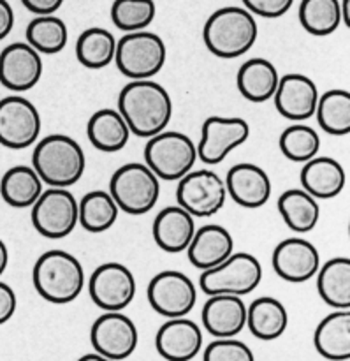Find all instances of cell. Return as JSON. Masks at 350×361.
<instances>
[{"mask_svg":"<svg viewBox=\"0 0 350 361\" xmlns=\"http://www.w3.org/2000/svg\"><path fill=\"white\" fill-rule=\"evenodd\" d=\"M118 109L132 136L151 137L164 130L173 118V99L161 83L130 80L118 95Z\"/></svg>","mask_w":350,"mask_h":361,"instance_id":"6da1fadb","label":"cell"},{"mask_svg":"<svg viewBox=\"0 0 350 361\" xmlns=\"http://www.w3.org/2000/svg\"><path fill=\"white\" fill-rule=\"evenodd\" d=\"M259 35L257 20L246 7H220L204 23L208 51L224 60L238 59L254 48Z\"/></svg>","mask_w":350,"mask_h":361,"instance_id":"7a4b0ae2","label":"cell"},{"mask_svg":"<svg viewBox=\"0 0 350 361\" xmlns=\"http://www.w3.org/2000/svg\"><path fill=\"white\" fill-rule=\"evenodd\" d=\"M32 282L42 300L53 305H67L83 293L87 275L76 256L55 249L41 254L35 261Z\"/></svg>","mask_w":350,"mask_h":361,"instance_id":"3957f363","label":"cell"},{"mask_svg":"<svg viewBox=\"0 0 350 361\" xmlns=\"http://www.w3.org/2000/svg\"><path fill=\"white\" fill-rule=\"evenodd\" d=\"M32 168L46 185L69 189L83 176L87 157L74 137L67 134H49L35 145Z\"/></svg>","mask_w":350,"mask_h":361,"instance_id":"277c9868","label":"cell"},{"mask_svg":"<svg viewBox=\"0 0 350 361\" xmlns=\"http://www.w3.org/2000/svg\"><path fill=\"white\" fill-rule=\"evenodd\" d=\"M109 194L122 212L129 215H144L157 207L161 178L143 162H129L113 173Z\"/></svg>","mask_w":350,"mask_h":361,"instance_id":"5b68a950","label":"cell"},{"mask_svg":"<svg viewBox=\"0 0 350 361\" xmlns=\"http://www.w3.org/2000/svg\"><path fill=\"white\" fill-rule=\"evenodd\" d=\"M168 59L161 35L144 30L125 32L116 41L115 60L120 73L129 80H150L157 76Z\"/></svg>","mask_w":350,"mask_h":361,"instance_id":"8992f818","label":"cell"},{"mask_svg":"<svg viewBox=\"0 0 350 361\" xmlns=\"http://www.w3.org/2000/svg\"><path fill=\"white\" fill-rule=\"evenodd\" d=\"M263 281V264L254 254L232 252L217 267L204 270L199 288L204 295L246 296L256 291Z\"/></svg>","mask_w":350,"mask_h":361,"instance_id":"52a82bcc","label":"cell"},{"mask_svg":"<svg viewBox=\"0 0 350 361\" xmlns=\"http://www.w3.org/2000/svg\"><path fill=\"white\" fill-rule=\"evenodd\" d=\"M197 147L187 134L178 130H161L148 137L144 147V164L161 180H180L194 169Z\"/></svg>","mask_w":350,"mask_h":361,"instance_id":"ba28073f","label":"cell"},{"mask_svg":"<svg viewBox=\"0 0 350 361\" xmlns=\"http://www.w3.org/2000/svg\"><path fill=\"white\" fill-rule=\"evenodd\" d=\"M32 226L41 236L60 240L77 226V200L65 187H49L32 204Z\"/></svg>","mask_w":350,"mask_h":361,"instance_id":"9c48e42d","label":"cell"},{"mask_svg":"<svg viewBox=\"0 0 350 361\" xmlns=\"http://www.w3.org/2000/svg\"><path fill=\"white\" fill-rule=\"evenodd\" d=\"M176 201L194 219H210L224 208L227 189L224 178L211 169H190L178 180Z\"/></svg>","mask_w":350,"mask_h":361,"instance_id":"30bf717a","label":"cell"},{"mask_svg":"<svg viewBox=\"0 0 350 361\" xmlns=\"http://www.w3.org/2000/svg\"><path fill=\"white\" fill-rule=\"evenodd\" d=\"M41 113L23 95L0 99V145L9 150H25L41 136Z\"/></svg>","mask_w":350,"mask_h":361,"instance_id":"8fae6325","label":"cell"},{"mask_svg":"<svg viewBox=\"0 0 350 361\" xmlns=\"http://www.w3.org/2000/svg\"><path fill=\"white\" fill-rule=\"evenodd\" d=\"M146 296L150 307L158 316L171 319L192 312L197 303V288L182 271L164 270L151 279Z\"/></svg>","mask_w":350,"mask_h":361,"instance_id":"7c38bea8","label":"cell"},{"mask_svg":"<svg viewBox=\"0 0 350 361\" xmlns=\"http://www.w3.org/2000/svg\"><path fill=\"white\" fill-rule=\"evenodd\" d=\"M136 277L122 263L101 264L88 279V295L104 312L127 309L136 298Z\"/></svg>","mask_w":350,"mask_h":361,"instance_id":"4fadbf2b","label":"cell"},{"mask_svg":"<svg viewBox=\"0 0 350 361\" xmlns=\"http://www.w3.org/2000/svg\"><path fill=\"white\" fill-rule=\"evenodd\" d=\"M250 136V126L239 116H208L201 129L197 159L208 166L220 164Z\"/></svg>","mask_w":350,"mask_h":361,"instance_id":"5bb4252c","label":"cell"},{"mask_svg":"<svg viewBox=\"0 0 350 361\" xmlns=\"http://www.w3.org/2000/svg\"><path fill=\"white\" fill-rule=\"evenodd\" d=\"M94 351L101 353L108 361L127 360L137 348L139 335L134 321L122 310L104 312L94 321L90 330Z\"/></svg>","mask_w":350,"mask_h":361,"instance_id":"9a60e30c","label":"cell"},{"mask_svg":"<svg viewBox=\"0 0 350 361\" xmlns=\"http://www.w3.org/2000/svg\"><path fill=\"white\" fill-rule=\"evenodd\" d=\"M42 71V55L28 42H13L0 51V83L14 94L32 90Z\"/></svg>","mask_w":350,"mask_h":361,"instance_id":"2e32d148","label":"cell"},{"mask_svg":"<svg viewBox=\"0 0 350 361\" xmlns=\"http://www.w3.org/2000/svg\"><path fill=\"white\" fill-rule=\"evenodd\" d=\"M273 270L282 281L303 284L313 279L320 267V254L312 242L299 236L285 238L275 247L271 257Z\"/></svg>","mask_w":350,"mask_h":361,"instance_id":"e0dca14e","label":"cell"},{"mask_svg":"<svg viewBox=\"0 0 350 361\" xmlns=\"http://www.w3.org/2000/svg\"><path fill=\"white\" fill-rule=\"evenodd\" d=\"M273 101L277 111L285 120L306 122L315 115L319 90L312 78L299 73H291L280 78Z\"/></svg>","mask_w":350,"mask_h":361,"instance_id":"ac0fdd59","label":"cell"},{"mask_svg":"<svg viewBox=\"0 0 350 361\" xmlns=\"http://www.w3.org/2000/svg\"><path fill=\"white\" fill-rule=\"evenodd\" d=\"M203 331L192 319L171 317L158 328L155 335V349L164 360L190 361L196 358L203 348Z\"/></svg>","mask_w":350,"mask_h":361,"instance_id":"d6986e66","label":"cell"},{"mask_svg":"<svg viewBox=\"0 0 350 361\" xmlns=\"http://www.w3.org/2000/svg\"><path fill=\"white\" fill-rule=\"evenodd\" d=\"M224 182L227 196L238 207L249 208V210L264 207L270 201L271 190H273L270 175L261 166L252 164V162L232 166Z\"/></svg>","mask_w":350,"mask_h":361,"instance_id":"ffe728a7","label":"cell"},{"mask_svg":"<svg viewBox=\"0 0 350 361\" xmlns=\"http://www.w3.org/2000/svg\"><path fill=\"white\" fill-rule=\"evenodd\" d=\"M201 321L215 338L236 337L246 328V305L242 296L211 295L204 303Z\"/></svg>","mask_w":350,"mask_h":361,"instance_id":"44dd1931","label":"cell"},{"mask_svg":"<svg viewBox=\"0 0 350 361\" xmlns=\"http://www.w3.org/2000/svg\"><path fill=\"white\" fill-rule=\"evenodd\" d=\"M232 252H235V240L229 229L220 224H206L196 229L187 247L190 264L201 271L217 267Z\"/></svg>","mask_w":350,"mask_h":361,"instance_id":"7402d4cb","label":"cell"},{"mask_svg":"<svg viewBox=\"0 0 350 361\" xmlns=\"http://www.w3.org/2000/svg\"><path fill=\"white\" fill-rule=\"evenodd\" d=\"M299 182L301 189L315 200H333L344 192L347 173L337 159L315 155L303 164Z\"/></svg>","mask_w":350,"mask_h":361,"instance_id":"603a6c76","label":"cell"},{"mask_svg":"<svg viewBox=\"0 0 350 361\" xmlns=\"http://www.w3.org/2000/svg\"><path fill=\"white\" fill-rule=\"evenodd\" d=\"M196 229V221L192 215L185 208L176 204L158 212L154 221L151 235L158 249L169 254H178L187 250Z\"/></svg>","mask_w":350,"mask_h":361,"instance_id":"cb8c5ba5","label":"cell"},{"mask_svg":"<svg viewBox=\"0 0 350 361\" xmlns=\"http://www.w3.org/2000/svg\"><path fill=\"white\" fill-rule=\"evenodd\" d=\"M278 81H280V74L275 63L261 56L246 60L236 74V87L239 94L246 101L256 102V104H263L273 99Z\"/></svg>","mask_w":350,"mask_h":361,"instance_id":"d4e9b609","label":"cell"},{"mask_svg":"<svg viewBox=\"0 0 350 361\" xmlns=\"http://www.w3.org/2000/svg\"><path fill=\"white\" fill-rule=\"evenodd\" d=\"M313 345L323 358L347 361L350 358V309H335L324 317L313 334Z\"/></svg>","mask_w":350,"mask_h":361,"instance_id":"484cf974","label":"cell"},{"mask_svg":"<svg viewBox=\"0 0 350 361\" xmlns=\"http://www.w3.org/2000/svg\"><path fill=\"white\" fill-rule=\"evenodd\" d=\"M289 312L280 300L261 296L246 305V328L256 338L271 342L287 331Z\"/></svg>","mask_w":350,"mask_h":361,"instance_id":"4316f807","label":"cell"},{"mask_svg":"<svg viewBox=\"0 0 350 361\" xmlns=\"http://www.w3.org/2000/svg\"><path fill=\"white\" fill-rule=\"evenodd\" d=\"M87 136L94 148L106 154H113L127 147L132 133L118 109L102 108L88 120Z\"/></svg>","mask_w":350,"mask_h":361,"instance_id":"83f0119b","label":"cell"},{"mask_svg":"<svg viewBox=\"0 0 350 361\" xmlns=\"http://www.w3.org/2000/svg\"><path fill=\"white\" fill-rule=\"evenodd\" d=\"M278 214L291 231L305 235L315 229L320 219V207L305 189H289L278 197Z\"/></svg>","mask_w":350,"mask_h":361,"instance_id":"f1b7e54d","label":"cell"},{"mask_svg":"<svg viewBox=\"0 0 350 361\" xmlns=\"http://www.w3.org/2000/svg\"><path fill=\"white\" fill-rule=\"evenodd\" d=\"M44 190V182L32 166H13L0 180V196L13 208H30Z\"/></svg>","mask_w":350,"mask_h":361,"instance_id":"f546056e","label":"cell"},{"mask_svg":"<svg viewBox=\"0 0 350 361\" xmlns=\"http://www.w3.org/2000/svg\"><path fill=\"white\" fill-rule=\"evenodd\" d=\"M317 291L333 309H350V259L333 257L317 271Z\"/></svg>","mask_w":350,"mask_h":361,"instance_id":"4dcf8cb0","label":"cell"},{"mask_svg":"<svg viewBox=\"0 0 350 361\" xmlns=\"http://www.w3.org/2000/svg\"><path fill=\"white\" fill-rule=\"evenodd\" d=\"M120 208L109 190H92L77 201V224L92 235H99L118 221Z\"/></svg>","mask_w":350,"mask_h":361,"instance_id":"1f68e13d","label":"cell"},{"mask_svg":"<svg viewBox=\"0 0 350 361\" xmlns=\"http://www.w3.org/2000/svg\"><path fill=\"white\" fill-rule=\"evenodd\" d=\"M116 37L102 27H90L83 30L76 42L77 62L87 69H104L115 60Z\"/></svg>","mask_w":350,"mask_h":361,"instance_id":"d6a6232c","label":"cell"},{"mask_svg":"<svg viewBox=\"0 0 350 361\" xmlns=\"http://www.w3.org/2000/svg\"><path fill=\"white\" fill-rule=\"evenodd\" d=\"M320 129L330 136H347L350 133V94L349 90L333 88L319 95L315 108Z\"/></svg>","mask_w":350,"mask_h":361,"instance_id":"836d02e7","label":"cell"},{"mask_svg":"<svg viewBox=\"0 0 350 361\" xmlns=\"http://www.w3.org/2000/svg\"><path fill=\"white\" fill-rule=\"evenodd\" d=\"M27 42L41 55H55L67 46L69 28L65 21L55 14H41L28 23L25 32Z\"/></svg>","mask_w":350,"mask_h":361,"instance_id":"e575fe53","label":"cell"},{"mask_svg":"<svg viewBox=\"0 0 350 361\" xmlns=\"http://www.w3.org/2000/svg\"><path fill=\"white\" fill-rule=\"evenodd\" d=\"M299 23L315 37H327L342 25L340 0H301Z\"/></svg>","mask_w":350,"mask_h":361,"instance_id":"d590c367","label":"cell"},{"mask_svg":"<svg viewBox=\"0 0 350 361\" xmlns=\"http://www.w3.org/2000/svg\"><path fill=\"white\" fill-rule=\"evenodd\" d=\"M280 152L285 159L298 164H305L306 161L315 157L320 150V136L313 127L303 122H294L285 127L278 140Z\"/></svg>","mask_w":350,"mask_h":361,"instance_id":"8d00e7d4","label":"cell"},{"mask_svg":"<svg viewBox=\"0 0 350 361\" xmlns=\"http://www.w3.org/2000/svg\"><path fill=\"white\" fill-rule=\"evenodd\" d=\"M157 14L154 0H115L111 21L122 32H137L150 27Z\"/></svg>","mask_w":350,"mask_h":361,"instance_id":"74e56055","label":"cell"},{"mask_svg":"<svg viewBox=\"0 0 350 361\" xmlns=\"http://www.w3.org/2000/svg\"><path fill=\"white\" fill-rule=\"evenodd\" d=\"M204 361H254V353L236 337H218L204 349Z\"/></svg>","mask_w":350,"mask_h":361,"instance_id":"f35d334b","label":"cell"},{"mask_svg":"<svg viewBox=\"0 0 350 361\" xmlns=\"http://www.w3.org/2000/svg\"><path fill=\"white\" fill-rule=\"evenodd\" d=\"M292 4H294V0H243V6L254 16L268 18V20L284 16L285 13H289Z\"/></svg>","mask_w":350,"mask_h":361,"instance_id":"ab89813d","label":"cell"},{"mask_svg":"<svg viewBox=\"0 0 350 361\" xmlns=\"http://www.w3.org/2000/svg\"><path fill=\"white\" fill-rule=\"evenodd\" d=\"M18 309V298L9 284L0 281V326L13 319Z\"/></svg>","mask_w":350,"mask_h":361,"instance_id":"60d3db41","label":"cell"},{"mask_svg":"<svg viewBox=\"0 0 350 361\" xmlns=\"http://www.w3.org/2000/svg\"><path fill=\"white\" fill-rule=\"evenodd\" d=\"M21 4L35 16H41V14H55L62 7L63 0H21Z\"/></svg>","mask_w":350,"mask_h":361,"instance_id":"b9f144b4","label":"cell"},{"mask_svg":"<svg viewBox=\"0 0 350 361\" xmlns=\"http://www.w3.org/2000/svg\"><path fill=\"white\" fill-rule=\"evenodd\" d=\"M14 27V11L7 0H0V41L11 34Z\"/></svg>","mask_w":350,"mask_h":361,"instance_id":"7bdbcfd3","label":"cell"},{"mask_svg":"<svg viewBox=\"0 0 350 361\" xmlns=\"http://www.w3.org/2000/svg\"><path fill=\"white\" fill-rule=\"evenodd\" d=\"M7 264H9V250H7V245L4 243V240H0V277L7 270Z\"/></svg>","mask_w":350,"mask_h":361,"instance_id":"ee69618b","label":"cell"},{"mask_svg":"<svg viewBox=\"0 0 350 361\" xmlns=\"http://www.w3.org/2000/svg\"><path fill=\"white\" fill-rule=\"evenodd\" d=\"M340 13H342V23L345 27H350V0H340Z\"/></svg>","mask_w":350,"mask_h":361,"instance_id":"f6af8a7d","label":"cell"},{"mask_svg":"<svg viewBox=\"0 0 350 361\" xmlns=\"http://www.w3.org/2000/svg\"><path fill=\"white\" fill-rule=\"evenodd\" d=\"M81 361H87V360H97V361H108V360H106L104 358V356H102L101 355V353H97V351H95V353H90V355H85V356H81V358H80Z\"/></svg>","mask_w":350,"mask_h":361,"instance_id":"bcb514c9","label":"cell"}]
</instances>
